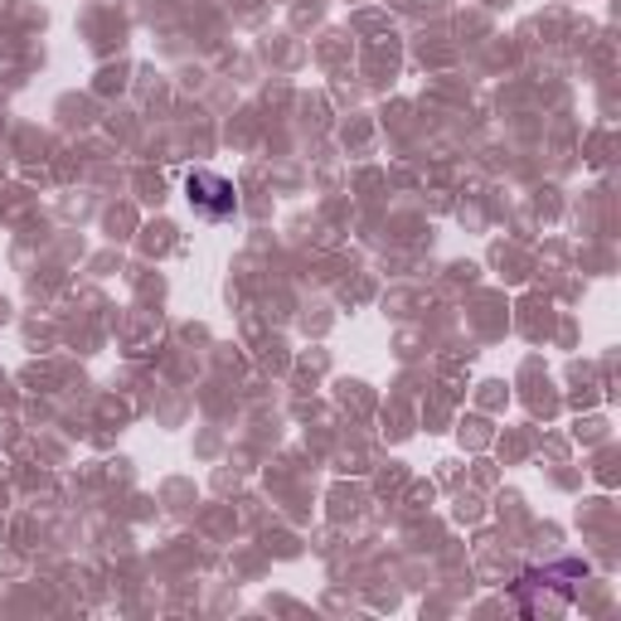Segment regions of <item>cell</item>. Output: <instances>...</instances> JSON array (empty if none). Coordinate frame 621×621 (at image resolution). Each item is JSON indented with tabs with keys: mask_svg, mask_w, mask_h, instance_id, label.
I'll return each instance as SVG.
<instances>
[{
	"mask_svg": "<svg viewBox=\"0 0 621 621\" xmlns=\"http://www.w3.org/2000/svg\"><path fill=\"white\" fill-rule=\"evenodd\" d=\"M184 200H190V209H200L204 219H229L238 209V190L219 170H190L184 176Z\"/></svg>",
	"mask_w": 621,
	"mask_h": 621,
	"instance_id": "1",
	"label": "cell"
}]
</instances>
